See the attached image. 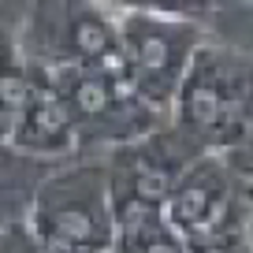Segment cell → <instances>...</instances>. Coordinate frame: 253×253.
Segmentation results:
<instances>
[{
	"label": "cell",
	"instance_id": "4fadbf2b",
	"mask_svg": "<svg viewBox=\"0 0 253 253\" xmlns=\"http://www.w3.org/2000/svg\"><path fill=\"white\" fill-rule=\"evenodd\" d=\"M112 253H116V250H112Z\"/></svg>",
	"mask_w": 253,
	"mask_h": 253
},
{
	"label": "cell",
	"instance_id": "30bf717a",
	"mask_svg": "<svg viewBox=\"0 0 253 253\" xmlns=\"http://www.w3.org/2000/svg\"><path fill=\"white\" fill-rule=\"evenodd\" d=\"M0 253H56V250L41 242L23 220H15L0 227Z\"/></svg>",
	"mask_w": 253,
	"mask_h": 253
},
{
	"label": "cell",
	"instance_id": "5b68a950",
	"mask_svg": "<svg viewBox=\"0 0 253 253\" xmlns=\"http://www.w3.org/2000/svg\"><path fill=\"white\" fill-rule=\"evenodd\" d=\"M19 48L30 63L119 71L116 4L97 0H41L15 23Z\"/></svg>",
	"mask_w": 253,
	"mask_h": 253
},
{
	"label": "cell",
	"instance_id": "3957f363",
	"mask_svg": "<svg viewBox=\"0 0 253 253\" xmlns=\"http://www.w3.org/2000/svg\"><path fill=\"white\" fill-rule=\"evenodd\" d=\"M23 223L56 253H112L116 216L104 153L71 157L60 171L45 175L26 205Z\"/></svg>",
	"mask_w": 253,
	"mask_h": 253
},
{
	"label": "cell",
	"instance_id": "277c9868",
	"mask_svg": "<svg viewBox=\"0 0 253 253\" xmlns=\"http://www.w3.org/2000/svg\"><path fill=\"white\" fill-rule=\"evenodd\" d=\"M30 79L56 93L67 108L82 153H112L138 138L168 126V116L153 112L126 86L119 71H86V67H45L30 63Z\"/></svg>",
	"mask_w": 253,
	"mask_h": 253
},
{
	"label": "cell",
	"instance_id": "7c38bea8",
	"mask_svg": "<svg viewBox=\"0 0 253 253\" xmlns=\"http://www.w3.org/2000/svg\"><path fill=\"white\" fill-rule=\"evenodd\" d=\"M190 253H253V227L238 231V235H227V238H216V242L190 246Z\"/></svg>",
	"mask_w": 253,
	"mask_h": 253
},
{
	"label": "cell",
	"instance_id": "6da1fadb",
	"mask_svg": "<svg viewBox=\"0 0 253 253\" xmlns=\"http://www.w3.org/2000/svg\"><path fill=\"white\" fill-rule=\"evenodd\" d=\"M168 123L209 153H231L253 138V56L205 41L190 63Z\"/></svg>",
	"mask_w": 253,
	"mask_h": 253
},
{
	"label": "cell",
	"instance_id": "ba28073f",
	"mask_svg": "<svg viewBox=\"0 0 253 253\" xmlns=\"http://www.w3.org/2000/svg\"><path fill=\"white\" fill-rule=\"evenodd\" d=\"M8 145L19 149V153H26V157H41V160L82 157L79 134H75V123H71V116H67V108H63V101L56 93H48L41 82L30 86V97L23 101V108L11 119Z\"/></svg>",
	"mask_w": 253,
	"mask_h": 253
},
{
	"label": "cell",
	"instance_id": "52a82bcc",
	"mask_svg": "<svg viewBox=\"0 0 253 253\" xmlns=\"http://www.w3.org/2000/svg\"><path fill=\"white\" fill-rule=\"evenodd\" d=\"M160 216L186 246L216 242L253 227V205L220 153H201L175 179Z\"/></svg>",
	"mask_w": 253,
	"mask_h": 253
},
{
	"label": "cell",
	"instance_id": "7a4b0ae2",
	"mask_svg": "<svg viewBox=\"0 0 253 253\" xmlns=\"http://www.w3.org/2000/svg\"><path fill=\"white\" fill-rule=\"evenodd\" d=\"M119 75L153 112L171 116V104L198 48L209 41L194 19L171 4H116Z\"/></svg>",
	"mask_w": 253,
	"mask_h": 253
},
{
	"label": "cell",
	"instance_id": "8fae6325",
	"mask_svg": "<svg viewBox=\"0 0 253 253\" xmlns=\"http://www.w3.org/2000/svg\"><path fill=\"white\" fill-rule=\"evenodd\" d=\"M220 157L231 164V171H235V179H238V186H242L246 201L253 205V138L246 145H238V149H231V153H220Z\"/></svg>",
	"mask_w": 253,
	"mask_h": 253
},
{
	"label": "cell",
	"instance_id": "8992f818",
	"mask_svg": "<svg viewBox=\"0 0 253 253\" xmlns=\"http://www.w3.org/2000/svg\"><path fill=\"white\" fill-rule=\"evenodd\" d=\"M194 138H186L179 126H160L153 134L138 138L130 145L104 153V171H108V198H112V216L116 227L134 216L164 212V201L171 194L175 179L201 157Z\"/></svg>",
	"mask_w": 253,
	"mask_h": 253
},
{
	"label": "cell",
	"instance_id": "9c48e42d",
	"mask_svg": "<svg viewBox=\"0 0 253 253\" xmlns=\"http://www.w3.org/2000/svg\"><path fill=\"white\" fill-rule=\"evenodd\" d=\"M116 253H190V246L168 227L160 212H149L116 227Z\"/></svg>",
	"mask_w": 253,
	"mask_h": 253
}]
</instances>
